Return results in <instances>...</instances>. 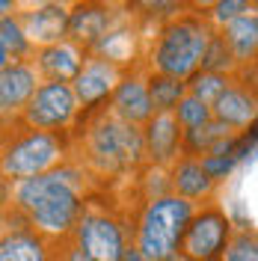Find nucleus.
Listing matches in <instances>:
<instances>
[{"instance_id": "obj_3", "label": "nucleus", "mask_w": 258, "mask_h": 261, "mask_svg": "<svg viewBox=\"0 0 258 261\" xmlns=\"http://www.w3.org/2000/svg\"><path fill=\"white\" fill-rule=\"evenodd\" d=\"M211 39L214 36L208 33L202 18H193V15L178 18L169 27H163L161 39H158V48L151 54V65L163 77L181 81L205 60Z\"/></svg>"}, {"instance_id": "obj_30", "label": "nucleus", "mask_w": 258, "mask_h": 261, "mask_svg": "<svg viewBox=\"0 0 258 261\" xmlns=\"http://www.w3.org/2000/svg\"><path fill=\"white\" fill-rule=\"evenodd\" d=\"M65 261H92V258L86 255V249H83V246H71V249L65 252Z\"/></svg>"}, {"instance_id": "obj_8", "label": "nucleus", "mask_w": 258, "mask_h": 261, "mask_svg": "<svg viewBox=\"0 0 258 261\" xmlns=\"http://www.w3.org/2000/svg\"><path fill=\"white\" fill-rule=\"evenodd\" d=\"M78 246L86 249L92 261H125L122 228L104 214H83L78 223Z\"/></svg>"}, {"instance_id": "obj_1", "label": "nucleus", "mask_w": 258, "mask_h": 261, "mask_svg": "<svg viewBox=\"0 0 258 261\" xmlns=\"http://www.w3.org/2000/svg\"><path fill=\"white\" fill-rule=\"evenodd\" d=\"M81 178L71 169L45 172L15 184V205L48 234H65L81 223Z\"/></svg>"}, {"instance_id": "obj_22", "label": "nucleus", "mask_w": 258, "mask_h": 261, "mask_svg": "<svg viewBox=\"0 0 258 261\" xmlns=\"http://www.w3.org/2000/svg\"><path fill=\"white\" fill-rule=\"evenodd\" d=\"M228 137V125L223 122H208V125H202V128L196 130H187V148L190 151H199V148H205V151H217V148L226 143Z\"/></svg>"}, {"instance_id": "obj_6", "label": "nucleus", "mask_w": 258, "mask_h": 261, "mask_svg": "<svg viewBox=\"0 0 258 261\" xmlns=\"http://www.w3.org/2000/svg\"><path fill=\"white\" fill-rule=\"evenodd\" d=\"M78 110V95L74 86L68 83H42L39 92L33 95V101L24 107V122L30 125V130H57L71 122V116Z\"/></svg>"}, {"instance_id": "obj_27", "label": "nucleus", "mask_w": 258, "mask_h": 261, "mask_svg": "<svg viewBox=\"0 0 258 261\" xmlns=\"http://www.w3.org/2000/svg\"><path fill=\"white\" fill-rule=\"evenodd\" d=\"M202 166H205V172H208L211 178L217 181L235 166V154H205L202 158Z\"/></svg>"}, {"instance_id": "obj_29", "label": "nucleus", "mask_w": 258, "mask_h": 261, "mask_svg": "<svg viewBox=\"0 0 258 261\" xmlns=\"http://www.w3.org/2000/svg\"><path fill=\"white\" fill-rule=\"evenodd\" d=\"M258 140V119H255V125H252V134H246L241 140V146H235V158H243L246 154V148H252V143Z\"/></svg>"}, {"instance_id": "obj_16", "label": "nucleus", "mask_w": 258, "mask_h": 261, "mask_svg": "<svg viewBox=\"0 0 258 261\" xmlns=\"http://www.w3.org/2000/svg\"><path fill=\"white\" fill-rule=\"evenodd\" d=\"M214 119L228 128H246L255 119V98L243 89L228 86L223 95L214 101Z\"/></svg>"}, {"instance_id": "obj_2", "label": "nucleus", "mask_w": 258, "mask_h": 261, "mask_svg": "<svg viewBox=\"0 0 258 261\" xmlns=\"http://www.w3.org/2000/svg\"><path fill=\"white\" fill-rule=\"evenodd\" d=\"M193 220V205L184 196H161L143 211L137 249L148 261H172L184 231Z\"/></svg>"}, {"instance_id": "obj_25", "label": "nucleus", "mask_w": 258, "mask_h": 261, "mask_svg": "<svg viewBox=\"0 0 258 261\" xmlns=\"http://www.w3.org/2000/svg\"><path fill=\"white\" fill-rule=\"evenodd\" d=\"M226 89H228V81H226V77H223V74H211V71L196 74L193 83H190V92H193V98L205 101V104L217 101V98L223 95Z\"/></svg>"}, {"instance_id": "obj_19", "label": "nucleus", "mask_w": 258, "mask_h": 261, "mask_svg": "<svg viewBox=\"0 0 258 261\" xmlns=\"http://www.w3.org/2000/svg\"><path fill=\"white\" fill-rule=\"evenodd\" d=\"M0 261H45V244L30 231L6 234L0 244Z\"/></svg>"}, {"instance_id": "obj_10", "label": "nucleus", "mask_w": 258, "mask_h": 261, "mask_svg": "<svg viewBox=\"0 0 258 261\" xmlns=\"http://www.w3.org/2000/svg\"><path fill=\"white\" fill-rule=\"evenodd\" d=\"M36 92H39L36 71H33L30 65L12 63L3 68V74H0V107H3V113H12L18 107H27Z\"/></svg>"}, {"instance_id": "obj_23", "label": "nucleus", "mask_w": 258, "mask_h": 261, "mask_svg": "<svg viewBox=\"0 0 258 261\" xmlns=\"http://www.w3.org/2000/svg\"><path fill=\"white\" fill-rule=\"evenodd\" d=\"M211 113H214V110H211L208 104L199 101V98H193V95H184L181 98V104L175 107L178 122H181L187 130H196V128H202V125H208Z\"/></svg>"}, {"instance_id": "obj_9", "label": "nucleus", "mask_w": 258, "mask_h": 261, "mask_svg": "<svg viewBox=\"0 0 258 261\" xmlns=\"http://www.w3.org/2000/svg\"><path fill=\"white\" fill-rule=\"evenodd\" d=\"M119 68H116V63H110V60H89V63L83 65L81 77L74 81V95H78V101H83V104H95V101H101V98L107 95V92H116V86H119Z\"/></svg>"}, {"instance_id": "obj_18", "label": "nucleus", "mask_w": 258, "mask_h": 261, "mask_svg": "<svg viewBox=\"0 0 258 261\" xmlns=\"http://www.w3.org/2000/svg\"><path fill=\"white\" fill-rule=\"evenodd\" d=\"M226 42L238 60H249L258 50V15H241L226 27Z\"/></svg>"}, {"instance_id": "obj_4", "label": "nucleus", "mask_w": 258, "mask_h": 261, "mask_svg": "<svg viewBox=\"0 0 258 261\" xmlns=\"http://www.w3.org/2000/svg\"><path fill=\"white\" fill-rule=\"evenodd\" d=\"M60 154H63V146L54 134L27 130L24 137H18L15 143L6 146V151H3V175L18 181L45 175V169H50L60 161Z\"/></svg>"}, {"instance_id": "obj_11", "label": "nucleus", "mask_w": 258, "mask_h": 261, "mask_svg": "<svg viewBox=\"0 0 258 261\" xmlns=\"http://www.w3.org/2000/svg\"><path fill=\"white\" fill-rule=\"evenodd\" d=\"M83 54L78 45L71 42H57L50 48L39 50V68L48 74V81L65 83V81H78L83 71Z\"/></svg>"}, {"instance_id": "obj_31", "label": "nucleus", "mask_w": 258, "mask_h": 261, "mask_svg": "<svg viewBox=\"0 0 258 261\" xmlns=\"http://www.w3.org/2000/svg\"><path fill=\"white\" fill-rule=\"evenodd\" d=\"M125 261H148V258H145L143 252H140V249L134 246V249H128V252H125Z\"/></svg>"}, {"instance_id": "obj_7", "label": "nucleus", "mask_w": 258, "mask_h": 261, "mask_svg": "<svg viewBox=\"0 0 258 261\" xmlns=\"http://www.w3.org/2000/svg\"><path fill=\"white\" fill-rule=\"evenodd\" d=\"M228 241H231V226H228L226 214L208 208L190 220L184 241H181V252L190 261H214L217 255L226 252Z\"/></svg>"}, {"instance_id": "obj_13", "label": "nucleus", "mask_w": 258, "mask_h": 261, "mask_svg": "<svg viewBox=\"0 0 258 261\" xmlns=\"http://www.w3.org/2000/svg\"><path fill=\"white\" fill-rule=\"evenodd\" d=\"M68 21H71V15L65 12L63 6L50 3V6H42V9H36V12L27 15L24 33H27L30 42H42L45 48H50V45L63 42V33L68 30Z\"/></svg>"}, {"instance_id": "obj_15", "label": "nucleus", "mask_w": 258, "mask_h": 261, "mask_svg": "<svg viewBox=\"0 0 258 261\" xmlns=\"http://www.w3.org/2000/svg\"><path fill=\"white\" fill-rule=\"evenodd\" d=\"M110 27V9L104 6H78L68 21V33L81 45H101Z\"/></svg>"}, {"instance_id": "obj_28", "label": "nucleus", "mask_w": 258, "mask_h": 261, "mask_svg": "<svg viewBox=\"0 0 258 261\" xmlns=\"http://www.w3.org/2000/svg\"><path fill=\"white\" fill-rule=\"evenodd\" d=\"M243 9H246V3H241V0H228V3H217V6H214V15L220 18V21L228 18V24H231L235 18H241Z\"/></svg>"}, {"instance_id": "obj_21", "label": "nucleus", "mask_w": 258, "mask_h": 261, "mask_svg": "<svg viewBox=\"0 0 258 261\" xmlns=\"http://www.w3.org/2000/svg\"><path fill=\"white\" fill-rule=\"evenodd\" d=\"M0 65L6 68L9 65V54L12 57H24L27 54V48H30V39H27V33L18 27V21H12V18H3L0 21Z\"/></svg>"}, {"instance_id": "obj_20", "label": "nucleus", "mask_w": 258, "mask_h": 261, "mask_svg": "<svg viewBox=\"0 0 258 261\" xmlns=\"http://www.w3.org/2000/svg\"><path fill=\"white\" fill-rule=\"evenodd\" d=\"M148 95H151V107L158 113H172L184 98V83L175 81V77L158 74V77L148 81Z\"/></svg>"}, {"instance_id": "obj_14", "label": "nucleus", "mask_w": 258, "mask_h": 261, "mask_svg": "<svg viewBox=\"0 0 258 261\" xmlns=\"http://www.w3.org/2000/svg\"><path fill=\"white\" fill-rule=\"evenodd\" d=\"M178 116L172 113H158L148 125H145V151L151 154V161L166 163L175 158V148H178Z\"/></svg>"}, {"instance_id": "obj_5", "label": "nucleus", "mask_w": 258, "mask_h": 261, "mask_svg": "<svg viewBox=\"0 0 258 261\" xmlns=\"http://www.w3.org/2000/svg\"><path fill=\"white\" fill-rule=\"evenodd\" d=\"M89 151L104 169H122L140 161L145 151V134L122 119H104L89 134Z\"/></svg>"}, {"instance_id": "obj_12", "label": "nucleus", "mask_w": 258, "mask_h": 261, "mask_svg": "<svg viewBox=\"0 0 258 261\" xmlns=\"http://www.w3.org/2000/svg\"><path fill=\"white\" fill-rule=\"evenodd\" d=\"M113 110L122 122H151L154 119V107H151V95H148V86L140 83L137 77H125V81L116 86L113 92Z\"/></svg>"}, {"instance_id": "obj_26", "label": "nucleus", "mask_w": 258, "mask_h": 261, "mask_svg": "<svg viewBox=\"0 0 258 261\" xmlns=\"http://www.w3.org/2000/svg\"><path fill=\"white\" fill-rule=\"evenodd\" d=\"M231 63V48H228L226 36H214L208 45V54L202 60V71H211V74H220L223 68H228Z\"/></svg>"}, {"instance_id": "obj_24", "label": "nucleus", "mask_w": 258, "mask_h": 261, "mask_svg": "<svg viewBox=\"0 0 258 261\" xmlns=\"http://www.w3.org/2000/svg\"><path fill=\"white\" fill-rule=\"evenodd\" d=\"M223 261H258V231H238L231 234Z\"/></svg>"}, {"instance_id": "obj_17", "label": "nucleus", "mask_w": 258, "mask_h": 261, "mask_svg": "<svg viewBox=\"0 0 258 261\" xmlns=\"http://www.w3.org/2000/svg\"><path fill=\"white\" fill-rule=\"evenodd\" d=\"M178 196L184 199H199V196H208L214 187V178L205 172V166L196 161H181L175 166V175H172Z\"/></svg>"}]
</instances>
